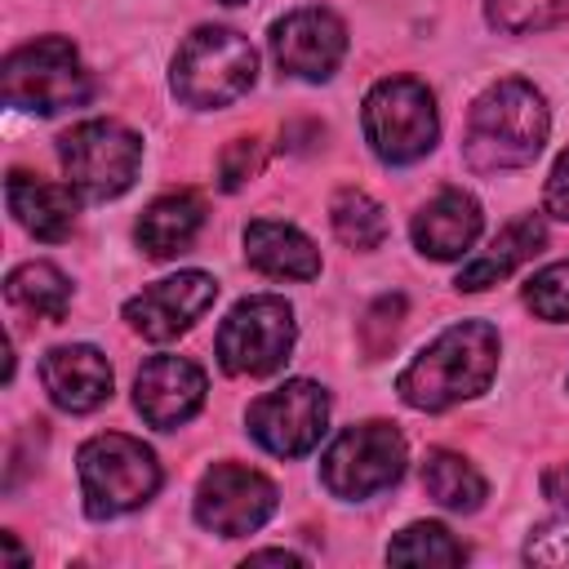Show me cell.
Wrapping results in <instances>:
<instances>
[{
  "label": "cell",
  "mask_w": 569,
  "mask_h": 569,
  "mask_svg": "<svg viewBox=\"0 0 569 569\" xmlns=\"http://www.w3.org/2000/svg\"><path fill=\"white\" fill-rule=\"evenodd\" d=\"M365 142L382 164H413L422 160L440 138L436 98L413 76H382L365 93Z\"/></svg>",
  "instance_id": "obj_6"
},
{
  "label": "cell",
  "mask_w": 569,
  "mask_h": 569,
  "mask_svg": "<svg viewBox=\"0 0 569 569\" xmlns=\"http://www.w3.org/2000/svg\"><path fill=\"white\" fill-rule=\"evenodd\" d=\"M485 13H489V27H498L507 36H529V31H547V27L565 22L569 0H489Z\"/></svg>",
  "instance_id": "obj_25"
},
{
  "label": "cell",
  "mask_w": 569,
  "mask_h": 569,
  "mask_svg": "<svg viewBox=\"0 0 569 569\" xmlns=\"http://www.w3.org/2000/svg\"><path fill=\"white\" fill-rule=\"evenodd\" d=\"M422 489L445 511H476L485 502V476L453 449H431L422 458Z\"/></svg>",
  "instance_id": "obj_22"
},
{
  "label": "cell",
  "mask_w": 569,
  "mask_h": 569,
  "mask_svg": "<svg viewBox=\"0 0 569 569\" xmlns=\"http://www.w3.org/2000/svg\"><path fill=\"white\" fill-rule=\"evenodd\" d=\"M400 325H405V298H400V293H382V298L365 311V320H360L365 356H369V360H378L382 351H391V342H396Z\"/></svg>",
  "instance_id": "obj_27"
},
{
  "label": "cell",
  "mask_w": 569,
  "mask_h": 569,
  "mask_svg": "<svg viewBox=\"0 0 569 569\" xmlns=\"http://www.w3.org/2000/svg\"><path fill=\"white\" fill-rule=\"evenodd\" d=\"M387 560L391 565H427V569H449V565H462L467 560V547L436 520H418L409 529H400L387 547Z\"/></svg>",
  "instance_id": "obj_24"
},
{
  "label": "cell",
  "mask_w": 569,
  "mask_h": 569,
  "mask_svg": "<svg viewBox=\"0 0 569 569\" xmlns=\"http://www.w3.org/2000/svg\"><path fill=\"white\" fill-rule=\"evenodd\" d=\"M547 129H551V116L542 93L529 80H498L467 111L462 156L480 173L525 169L538 160Z\"/></svg>",
  "instance_id": "obj_2"
},
{
  "label": "cell",
  "mask_w": 569,
  "mask_h": 569,
  "mask_svg": "<svg viewBox=\"0 0 569 569\" xmlns=\"http://www.w3.org/2000/svg\"><path fill=\"white\" fill-rule=\"evenodd\" d=\"M529 565H569V520H547L525 542Z\"/></svg>",
  "instance_id": "obj_28"
},
{
  "label": "cell",
  "mask_w": 569,
  "mask_h": 569,
  "mask_svg": "<svg viewBox=\"0 0 569 569\" xmlns=\"http://www.w3.org/2000/svg\"><path fill=\"white\" fill-rule=\"evenodd\" d=\"M329 222H333V236L347 249H360V253H369V249H378L387 240V213L360 187H342L329 200Z\"/></svg>",
  "instance_id": "obj_23"
},
{
  "label": "cell",
  "mask_w": 569,
  "mask_h": 569,
  "mask_svg": "<svg viewBox=\"0 0 569 569\" xmlns=\"http://www.w3.org/2000/svg\"><path fill=\"white\" fill-rule=\"evenodd\" d=\"M405 476V436L391 422H356L333 436L320 458V480L333 498L365 502Z\"/></svg>",
  "instance_id": "obj_9"
},
{
  "label": "cell",
  "mask_w": 569,
  "mask_h": 569,
  "mask_svg": "<svg viewBox=\"0 0 569 569\" xmlns=\"http://www.w3.org/2000/svg\"><path fill=\"white\" fill-rule=\"evenodd\" d=\"M76 462H80V498H84V511L93 520H111V516L138 511L160 489L156 453L142 440L124 436V431L89 436L80 445Z\"/></svg>",
  "instance_id": "obj_3"
},
{
  "label": "cell",
  "mask_w": 569,
  "mask_h": 569,
  "mask_svg": "<svg viewBox=\"0 0 569 569\" xmlns=\"http://www.w3.org/2000/svg\"><path fill=\"white\" fill-rule=\"evenodd\" d=\"M329 422V396L311 378H289L284 387L249 405V436L276 458H302L320 445Z\"/></svg>",
  "instance_id": "obj_10"
},
{
  "label": "cell",
  "mask_w": 569,
  "mask_h": 569,
  "mask_svg": "<svg viewBox=\"0 0 569 569\" xmlns=\"http://www.w3.org/2000/svg\"><path fill=\"white\" fill-rule=\"evenodd\" d=\"M525 307L538 320H551V325L569 320V258L533 271V280L525 284Z\"/></svg>",
  "instance_id": "obj_26"
},
{
  "label": "cell",
  "mask_w": 569,
  "mask_h": 569,
  "mask_svg": "<svg viewBox=\"0 0 569 569\" xmlns=\"http://www.w3.org/2000/svg\"><path fill=\"white\" fill-rule=\"evenodd\" d=\"M258 80V53L240 31L227 27H196L173 53V93L187 107L213 111L244 98Z\"/></svg>",
  "instance_id": "obj_4"
},
{
  "label": "cell",
  "mask_w": 569,
  "mask_h": 569,
  "mask_svg": "<svg viewBox=\"0 0 569 569\" xmlns=\"http://www.w3.org/2000/svg\"><path fill=\"white\" fill-rule=\"evenodd\" d=\"M40 382L49 391V400L67 413H89L111 396V365L98 347L89 342H71V347H53L40 360Z\"/></svg>",
  "instance_id": "obj_16"
},
{
  "label": "cell",
  "mask_w": 569,
  "mask_h": 569,
  "mask_svg": "<svg viewBox=\"0 0 569 569\" xmlns=\"http://www.w3.org/2000/svg\"><path fill=\"white\" fill-rule=\"evenodd\" d=\"M4 298H9V307L58 325L67 316V307H71V280L53 262H22V267L9 271Z\"/></svg>",
  "instance_id": "obj_21"
},
{
  "label": "cell",
  "mask_w": 569,
  "mask_h": 569,
  "mask_svg": "<svg viewBox=\"0 0 569 569\" xmlns=\"http://www.w3.org/2000/svg\"><path fill=\"white\" fill-rule=\"evenodd\" d=\"M222 4H244V0H222Z\"/></svg>",
  "instance_id": "obj_34"
},
{
  "label": "cell",
  "mask_w": 569,
  "mask_h": 569,
  "mask_svg": "<svg viewBox=\"0 0 569 569\" xmlns=\"http://www.w3.org/2000/svg\"><path fill=\"white\" fill-rule=\"evenodd\" d=\"M0 89L9 107L22 111H40V116H58L67 107H84L93 93V80L76 53L71 40L62 36H36L27 44H18L4 67H0Z\"/></svg>",
  "instance_id": "obj_5"
},
{
  "label": "cell",
  "mask_w": 569,
  "mask_h": 569,
  "mask_svg": "<svg viewBox=\"0 0 569 569\" xmlns=\"http://www.w3.org/2000/svg\"><path fill=\"white\" fill-rule=\"evenodd\" d=\"M4 547H9V556H13V560H18V565H27V556H22V547H18V542H13V533H4Z\"/></svg>",
  "instance_id": "obj_33"
},
{
  "label": "cell",
  "mask_w": 569,
  "mask_h": 569,
  "mask_svg": "<svg viewBox=\"0 0 569 569\" xmlns=\"http://www.w3.org/2000/svg\"><path fill=\"white\" fill-rule=\"evenodd\" d=\"M498 373V329L485 320H458L436 333L396 378V391L409 409L440 413L480 396Z\"/></svg>",
  "instance_id": "obj_1"
},
{
  "label": "cell",
  "mask_w": 569,
  "mask_h": 569,
  "mask_svg": "<svg viewBox=\"0 0 569 569\" xmlns=\"http://www.w3.org/2000/svg\"><path fill=\"white\" fill-rule=\"evenodd\" d=\"M249 565H298V556H289V551H253Z\"/></svg>",
  "instance_id": "obj_32"
},
{
  "label": "cell",
  "mask_w": 569,
  "mask_h": 569,
  "mask_svg": "<svg viewBox=\"0 0 569 569\" xmlns=\"http://www.w3.org/2000/svg\"><path fill=\"white\" fill-rule=\"evenodd\" d=\"M244 258L253 271L271 280H316L320 276V249L289 222L258 218L244 227Z\"/></svg>",
  "instance_id": "obj_17"
},
{
  "label": "cell",
  "mask_w": 569,
  "mask_h": 569,
  "mask_svg": "<svg viewBox=\"0 0 569 569\" xmlns=\"http://www.w3.org/2000/svg\"><path fill=\"white\" fill-rule=\"evenodd\" d=\"M218 298V280L209 271H178L164 276L156 284H147L142 293H133L124 302V320L133 333L151 338V342H169L178 333H187Z\"/></svg>",
  "instance_id": "obj_12"
},
{
  "label": "cell",
  "mask_w": 569,
  "mask_h": 569,
  "mask_svg": "<svg viewBox=\"0 0 569 569\" xmlns=\"http://www.w3.org/2000/svg\"><path fill=\"white\" fill-rule=\"evenodd\" d=\"M542 493H547L560 511H569V462H560V467L542 471Z\"/></svg>",
  "instance_id": "obj_31"
},
{
  "label": "cell",
  "mask_w": 569,
  "mask_h": 569,
  "mask_svg": "<svg viewBox=\"0 0 569 569\" xmlns=\"http://www.w3.org/2000/svg\"><path fill=\"white\" fill-rule=\"evenodd\" d=\"M542 200H547V213L551 218H565L569 222V147L551 164V178H547V196Z\"/></svg>",
  "instance_id": "obj_30"
},
{
  "label": "cell",
  "mask_w": 569,
  "mask_h": 569,
  "mask_svg": "<svg viewBox=\"0 0 569 569\" xmlns=\"http://www.w3.org/2000/svg\"><path fill=\"white\" fill-rule=\"evenodd\" d=\"M293 338V307L280 293L240 298L218 329V365L231 378H267L289 360Z\"/></svg>",
  "instance_id": "obj_8"
},
{
  "label": "cell",
  "mask_w": 569,
  "mask_h": 569,
  "mask_svg": "<svg viewBox=\"0 0 569 569\" xmlns=\"http://www.w3.org/2000/svg\"><path fill=\"white\" fill-rule=\"evenodd\" d=\"M258 164H262V147H258V138H236L227 151H222V187L227 191H236V187H244L253 173H258Z\"/></svg>",
  "instance_id": "obj_29"
},
{
  "label": "cell",
  "mask_w": 569,
  "mask_h": 569,
  "mask_svg": "<svg viewBox=\"0 0 569 569\" xmlns=\"http://www.w3.org/2000/svg\"><path fill=\"white\" fill-rule=\"evenodd\" d=\"M204 227V204L200 196L191 191H169L160 200H151L133 227L138 244L151 253V258H173V253H187L191 240L200 236Z\"/></svg>",
  "instance_id": "obj_20"
},
{
  "label": "cell",
  "mask_w": 569,
  "mask_h": 569,
  "mask_svg": "<svg viewBox=\"0 0 569 569\" xmlns=\"http://www.w3.org/2000/svg\"><path fill=\"white\" fill-rule=\"evenodd\" d=\"M4 200H9V213L18 218V227L31 231L36 240H67L76 227L71 187H58V182H44L36 173L13 169L4 182Z\"/></svg>",
  "instance_id": "obj_18"
},
{
  "label": "cell",
  "mask_w": 569,
  "mask_h": 569,
  "mask_svg": "<svg viewBox=\"0 0 569 569\" xmlns=\"http://www.w3.org/2000/svg\"><path fill=\"white\" fill-rule=\"evenodd\" d=\"M485 227V213L476 204V196H467L462 187H445L436 191L418 213H413V249L422 258H436V262H449V258H462L476 236Z\"/></svg>",
  "instance_id": "obj_15"
},
{
  "label": "cell",
  "mask_w": 569,
  "mask_h": 569,
  "mask_svg": "<svg viewBox=\"0 0 569 569\" xmlns=\"http://www.w3.org/2000/svg\"><path fill=\"white\" fill-rule=\"evenodd\" d=\"M271 58L298 80H329L347 58V27L320 4L293 9L271 27Z\"/></svg>",
  "instance_id": "obj_13"
},
{
  "label": "cell",
  "mask_w": 569,
  "mask_h": 569,
  "mask_svg": "<svg viewBox=\"0 0 569 569\" xmlns=\"http://www.w3.org/2000/svg\"><path fill=\"white\" fill-rule=\"evenodd\" d=\"M276 485L240 462H213L196 485V520L218 538H244L276 516Z\"/></svg>",
  "instance_id": "obj_11"
},
{
  "label": "cell",
  "mask_w": 569,
  "mask_h": 569,
  "mask_svg": "<svg viewBox=\"0 0 569 569\" xmlns=\"http://www.w3.org/2000/svg\"><path fill=\"white\" fill-rule=\"evenodd\" d=\"M204 369L187 356H151L133 378V405L147 427L173 431L204 405Z\"/></svg>",
  "instance_id": "obj_14"
},
{
  "label": "cell",
  "mask_w": 569,
  "mask_h": 569,
  "mask_svg": "<svg viewBox=\"0 0 569 569\" xmlns=\"http://www.w3.org/2000/svg\"><path fill=\"white\" fill-rule=\"evenodd\" d=\"M542 240H547V227H542V218H538V213H525V218L507 222V227L493 236V244H489L485 253H476V258L458 271V289L480 293V289H489V284H498V280H507L520 262H529V258L542 249Z\"/></svg>",
  "instance_id": "obj_19"
},
{
  "label": "cell",
  "mask_w": 569,
  "mask_h": 569,
  "mask_svg": "<svg viewBox=\"0 0 569 569\" xmlns=\"http://www.w3.org/2000/svg\"><path fill=\"white\" fill-rule=\"evenodd\" d=\"M58 160L84 200H116L138 178L142 138L120 120H80L58 138Z\"/></svg>",
  "instance_id": "obj_7"
}]
</instances>
